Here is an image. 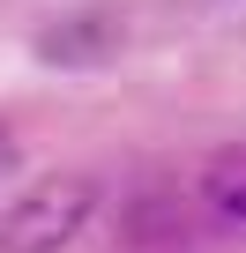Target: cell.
<instances>
[{"instance_id": "obj_1", "label": "cell", "mask_w": 246, "mask_h": 253, "mask_svg": "<svg viewBox=\"0 0 246 253\" xmlns=\"http://www.w3.org/2000/svg\"><path fill=\"white\" fill-rule=\"evenodd\" d=\"M97 209V179L82 171H60V179H38L8 216H0V253H60Z\"/></svg>"}, {"instance_id": "obj_2", "label": "cell", "mask_w": 246, "mask_h": 253, "mask_svg": "<svg viewBox=\"0 0 246 253\" xmlns=\"http://www.w3.org/2000/svg\"><path fill=\"white\" fill-rule=\"evenodd\" d=\"M112 45H119V30H112L104 15H67V23L38 30V52H45L52 67H90V60H104Z\"/></svg>"}, {"instance_id": "obj_3", "label": "cell", "mask_w": 246, "mask_h": 253, "mask_svg": "<svg viewBox=\"0 0 246 253\" xmlns=\"http://www.w3.org/2000/svg\"><path fill=\"white\" fill-rule=\"evenodd\" d=\"M201 194H209V209H216L224 223H246V149H224V157L209 164Z\"/></svg>"}, {"instance_id": "obj_4", "label": "cell", "mask_w": 246, "mask_h": 253, "mask_svg": "<svg viewBox=\"0 0 246 253\" xmlns=\"http://www.w3.org/2000/svg\"><path fill=\"white\" fill-rule=\"evenodd\" d=\"M15 164V134H8V119H0V171Z\"/></svg>"}]
</instances>
